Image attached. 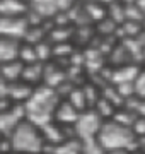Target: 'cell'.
Segmentation results:
<instances>
[{"label": "cell", "mask_w": 145, "mask_h": 154, "mask_svg": "<svg viewBox=\"0 0 145 154\" xmlns=\"http://www.w3.org/2000/svg\"><path fill=\"white\" fill-rule=\"evenodd\" d=\"M58 106H60V101H58V93L55 89L48 88V86L36 89L26 103L29 122L33 125L43 128L48 123H51L53 113L56 111Z\"/></svg>", "instance_id": "cell-1"}, {"label": "cell", "mask_w": 145, "mask_h": 154, "mask_svg": "<svg viewBox=\"0 0 145 154\" xmlns=\"http://www.w3.org/2000/svg\"><path fill=\"white\" fill-rule=\"evenodd\" d=\"M97 142L109 151H116V149H126L130 152L138 151V139L133 135L132 128L120 125L113 120H106L104 125L101 128L99 135H97Z\"/></svg>", "instance_id": "cell-2"}, {"label": "cell", "mask_w": 145, "mask_h": 154, "mask_svg": "<svg viewBox=\"0 0 145 154\" xmlns=\"http://www.w3.org/2000/svg\"><path fill=\"white\" fill-rule=\"evenodd\" d=\"M10 144L17 152L38 154L45 147V139L34 128L33 123H19V127L12 132Z\"/></svg>", "instance_id": "cell-3"}, {"label": "cell", "mask_w": 145, "mask_h": 154, "mask_svg": "<svg viewBox=\"0 0 145 154\" xmlns=\"http://www.w3.org/2000/svg\"><path fill=\"white\" fill-rule=\"evenodd\" d=\"M104 125V120L97 115V111L92 108L84 113H80L77 123L73 125L75 130V139H78L80 142H90V140H97L101 128Z\"/></svg>", "instance_id": "cell-4"}, {"label": "cell", "mask_w": 145, "mask_h": 154, "mask_svg": "<svg viewBox=\"0 0 145 154\" xmlns=\"http://www.w3.org/2000/svg\"><path fill=\"white\" fill-rule=\"evenodd\" d=\"M140 72H142V69H140L137 63H125V65L116 67V69L111 70V74H109V82H111L113 86L133 84Z\"/></svg>", "instance_id": "cell-5"}, {"label": "cell", "mask_w": 145, "mask_h": 154, "mask_svg": "<svg viewBox=\"0 0 145 154\" xmlns=\"http://www.w3.org/2000/svg\"><path fill=\"white\" fill-rule=\"evenodd\" d=\"M0 31H2V34H9V36H26L28 21L22 17H2Z\"/></svg>", "instance_id": "cell-6"}, {"label": "cell", "mask_w": 145, "mask_h": 154, "mask_svg": "<svg viewBox=\"0 0 145 154\" xmlns=\"http://www.w3.org/2000/svg\"><path fill=\"white\" fill-rule=\"evenodd\" d=\"M24 111H26V108H22V106H17V108H14L12 111H7V113H2L0 115V130L2 132H7V130H16L17 127H19V120L22 118Z\"/></svg>", "instance_id": "cell-7"}, {"label": "cell", "mask_w": 145, "mask_h": 154, "mask_svg": "<svg viewBox=\"0 0 145 154\" xmlns=\"http://www.w3.org/2000/svg\"><path fill=\"white\" fill-rule=\"evenodd\" d=\"M78 116H80V113H78L68 101L60 103V106H58L56 111H55V118L58 122H61V123H65V125H75L77 120H78Z\"/></svg>", "instance_id": "cell-8"}, {"label": "cell", "mask_w": 145, "mask_h": 154, "mask_svg": "<svg viewBox=\"0 0 145 154\" xmlns=\"http://www.w3.org/2000/svg\"><path fill=\"white\" fill-rule=\"evenodd\" d=\"M21 53L14 39H0V60L2 63H10L16 60V57Z\"/></svg>", "instance_id": "cell-9"}, {"label": "cell", "mask_w": 145, "mask_h": 154, "mask_svg": "<svg viewBox=\"0 0 145 154\" xmlns=\"http://www.w3.org/2000/svg\"><path fill=\"white\" fill-rule=\"evenodd\" d=\"M33 9L36 12V16L39 17H50L58 12L56 0H38V2H33Z\"/></svg>", "instance_id": "cell-10"}, {"label": "cell", "mask_w": 145, "mask_h": 154, "mask_svg": "<svg viewBox=\"0 0 145 154\" xmlns=\"http://www.w3.org/2000/svg\"><path fill=\"white\" fill-rule=\"evenodd\" d=\"M68 103L78 111V113H84L87 111V98H85V93H84V88L82 89H72L70 94H68Z\"/></svg>", "instance_id": "cell-11"}, {"label": "cell", "mask_w": 145, "mask_h": 154, "mask_svg": "<svg viewBox=\"0 0 145 154\" xmlns=\"http://www.w3.org/2000/svg\"><path fill=\"white\" fill-rule=\"evenodd\" d=\"M53 154H82V142L78 139H67L53 147Z\"/></svg>", "instance_id": "cell-12"}, {"label": "cell", "mask_w": 145, "mask_h": 154, "mask_svg": "<svg viewBox=\"0 0 145 154\" xmlns=\"http://www.w3.org/2000/svg\"><path fill=\"white\" fill-rule=\"evenodd\" d=\"M41 130H43V139H46V140L56 144V146H60L61 142H65V140H67L63 130H61L60 127L53 125V123H48V125L43 127Z\"/></svg>", "instance_id": "cell-13"}, {"label": "cell", "mask_w": 145, "mask_h": 154, "mask_svg": "<svg viewBox=\"0 0 145 154\" xmlns=\"http://www.w3.org/2000/svg\"><path fill=\"white\" fill-rule=\"evenodd\" d=\"M0 70H2V77L5 81H9V82H12V81H16L19 77H22L24 67L19 62H10V63H2V69Z\"/></svg>", "instance_id": "cell-14"}, {"label": "cell", "mask_w": 145, "mask_h": 154, "mask_svg": "<svg viewBox=\"0 0 145 154\" xmlns=\"http://www.w3.org/2000/svg\"><path fill=\"white\" fill-rule=\"evenodd\" d=\"M85 11V16L89 17L90 21H104L108 17V7L101 5V4H96V2H90V4H87V5L84 7Z\"/></svg>", "instance_id": "cell-15"}, {"label": "cell", "mask_w": 145, "mask_h": 154, "mask_svg": "<svg viewBox=\"0 0 145 154\" xmlns=\"http://www.w3.org/2000/svg\"><path fill=\"white\" fill-rule=\"evenodd\" d=\"M116 106L113 105V103H109L106 98H102L101 96V99L96 103V106H94V111H97V115L102 118V120L106 122V118L108 120H113V116H114V113H116Z\"/></svg>", "instance_id": "cell-16"}, {"label": "cell", "mask_w": 145, "mask_h": 154, "mask_svg": "<svg viewBox=\"0 0 145 154\" xmlns=\"http://www.w3.org/2000/svg\"><path fill=\"white\" fill-rule=\"evenodd\" d=\"M41 77H45V67L41 63H31L24 67L22 79L26 82H38Z\"/></svg>", "instance_id": "cell-17"}, {"label": "cell", "mask_w": 145, "mask_h": 154, "mask_svg": "<svg viewBox=\"0 0 145 154\" xmlns=\"http://www.w3.org/2000/svg\"><path fill=\"white\" fill-rule=\"evenodd\" d=\"M45 81L48 84V88L55 89L65 81V72L60 70V69H55V67H46L45 69Z\"/></svg>", "instance_id": "cell-18"}, {"label": "cell", "mask_w": 145, "mask_h": 154, "mask_svg": "<svg viewBox=\"0 0 145 154\" xmlns=\"http://www.w3.org/2000/svg\"><path fill=\"white\" fill-rule=\"evenodd\" d=\"M84 63L89 67L92 72L101 70L102 69V63H104V58H102V53L99 50H89L84 55Z\"/></svg>", "instance_id": "cell-19"}, {"label": "cell", "mask_w": 145, "mask_h": 154, "mask_svg": "<svg viewBox=\"0 0 145 154\" xmlns=\"http://www.w3.org/2000/svg\"><path fill=\"white\" fill-rule=\"evenodd\" d=\"M137 118H138V116L135 115V113H132L130 110H126V108L123 106V108L116 110V113H114V116H113V122H116V123L126 127V128H132Z\"/></svg>", "instance_id": "cell-20"}, {"label": "cell", "mask_w": 145, "mask_h": 154, "mask_svg": "<svg viewBox=\"0 0 145 154\" xmlns=\"http://www.w3.org/2000/svg\"><path fill=\"white\" fill-rule=\"evenodd\" d=\"M108 17L113 22H116L118 26H121L123 22L126 21L125 19V5H123L121 2H111L108 5Z\"/></svg>", "instance_id": "cell-21"}, {"label": "cell", "mask_w": 145, "mask_h": 154, "mask_svg": "<svg viewBox=\"0 0 145 154\" xmlns=\"http://www.w3.org/2000/svg\"><path fill=\"white\" fill-rule=\"evenodd\" d=\"M123 5H125V19H126V21L144 22L145 14L138 9L137 2H123Z\"/></svg>", "instance_id": "cell-22"}, {"label": "cell", "mask_w": 145, "mask_h": 154, "mask_svg": "<svg viewBox=\"0 0 145 154\" xmlns=\"http://www.w3.org/2000/svg\"><path fill=\"white\" fill-rule=\"evenodd\" d=\"M24 9H26V7H24L22 4L14 2V0L2 2V4H0V12H2V16L4 17H16L17 14L24 12Z\"/></svg>", "instance_id": "cell-23"}, {"label": "cell", "mask_w": 145, "mask_h": 154, "mask_svg": "<svg viewBox=\"0 0 145 154\" xmlns=\"http://www.w3.org/2000/svg\"><path fill=\"white\" fill-rule=\"evenodd\" d=\"M33 93L34 91H31L28 86H12V88L9 89V94H10L14 99H29L33 96Z\"/></svg>", "instance_id": "cell-24"}, {"label": "cell", "mask_w": 145, "mask_h": 154, "mask_svg": "<svg viewBox=\"0 0 145 154\" xmlns=\"http://www.w3.org/2000/svg\"><path fill=\"white\" fill-rule=\"evenodd\" d=\"M82 154H108V151L97 140L82 142Z\"/></svg>", "instance_id": "cell-25"}, {"label": "cell", "mask_w": 145, "mask_h": 154, "mask_svg": "<svg viewBox=\"0 0 145 154\" xmlns=\"http://www.w3.org/2000/svg\"><path fill=\"white\" fill-rule=\"evenodd\" d=\"M133 88H135V96L140 99H145V69H142L138 77L135 79Z\"/></svg>", "instance_id": "cell-26"}, {"label": "cell", "mask_w": 145, "mask_h": 154, "mask_svg": "<svg viewBox=\"0 0 145 154\" xmlns=\"http://www.w3.org/2000/svg\"><path fill=\"white\" fill-rule=\"evenodd\" d=\"M21 58H22V62H28V65H31V63H38V55H36V48H33V46H24L22 50H21Z\"/></svg>", "instance_id": "cell-27"}, {"label": "cell", "mask_w": 145, "mask_h": 154, "mask_svg": "<svg viewBox=\"0 0 145 154\" xmlns=\"http://www.w3.org/2000/svg\"><path fill=\"white\" fill-rule=\"evenodd\" d=\"M132 132H133V135H135L137 139L145 137V118L138 116V118L135 120L133 127H132Z\"/></svg>", "instance_id": "cell-28"}, {"label": "cell", "mask_w": 145, "mask_h": 154, "mask_svg": "<svg viewBox=\"0 0 145 154\" xmlns=\"http://www.w3.org/2000/svg\"><path fill=\"white\" fill-rule=\"evenodd\" d=\"M41 36H43V29H41V28H33V29H28V33H26V36H24V38L28 39L29 43L39 45Z\"/></svg>", "instance_id": "cell-29"}, {"label": "cell", "mask_w": 145, "mask_h": 154, "mask_svg": "<svg viewBox=\"0 0 145 154\" xmlns=\"http://www.w3.org/2000/svg\"><path fill=\"white\" fill-rule=\"evenodd\" d=\"M70 34H72V31L68 28H58L51 33V38L55 39V41H58V45H60V43H63V39H67Z\"/></svg>", "instance_id": "cell-30"}, {"label": "cell", "mask_w": 145, "mask_h": 154, "mask_svg": "<svg viewBox=\"0 0 145 154\" xmlns=\"http://www.w3.org/2000/svg\"><path fill=\"white\" fill-rule=\"evenodd\" d=\"M34 48H36V55H38V60H46V58L50 57V53H51L50 46H48V45H45V43L36 45Z\"/></svg>", "instance_id": "cell-31"}, {"label": "cell", "mask_w": 145, "mask_h": 154, "mask_svg": "<svg viewBox=\"0 0 145 154\" xmlns=\"http://www.w3.org/2000/svg\"><path fill=\"white\" fill-rule=\"evenodd\" d=\"M53 51H55V55H61V53L70 55V53H72V46L68 43H60V45H56V48L53 50Z\"/></svg>", "instance_id": "cell-32"}, {"label": "cell", "mask_w": 145, "mask_h": 154, "mask_svg": "<svg viewBox=\"0 0 145 154\" xmlns=\"http://www.w3.org/2000/svg\"><path fill=\"white\" fill-rule=\"evenodd\" d=\"M108 154H132V152L126 151V149H116V151H109Z\"/></svg>", "instance_id": "cell-33"}, {"label": "cell", "mask_w": 145, "mask_h": 154, "mask_svg": "<svg viewBox=\"0 0 145 154\" xmlns=\"http://www.w3.org/2000/svg\"><path fill=\"white\" fill-rule=\"evenodd\" d=\"M132 154H145V152H142V151H135V152H132Z\"/></svg>", "instance_id": "cell-34"}, {"label": "cell", "mask_w": 145, "mask_h": 154, "mask_svg": "<svg viewBox=\"0 0 145 154\" xmlns=\"http://www.w3.org/2000/svg\"><path fill=\"white\" fill-rule=\"evenodd\" d=\"M144 58H145V48H144Z\"/></svg>", "instance_id": "cell-35"}]
</instances>
